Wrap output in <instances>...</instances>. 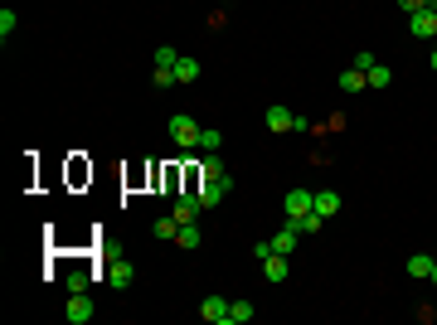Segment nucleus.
<instances>
[{"label":"nucleus","instance_id":"f257e3e1","mask_svg":"<svg viewBox=\"0 0 437 325\" xmlns=\"http://www.w3.org/2000/svg\"><path fill=\"white\" fill-rule=\"evenodd\" d=\"M199 131H204V126L195 122V117H185V112L171 117V141L180 146V151H199Z\"/></svg>","mask_w":437,"mask_h":325},{"label":"nucleus","instance_id":"f03ea898","mask_svg":"<svg viewBox=\"0 0 437 325\" xmlns=\"http://www.w3.org/2000/svg\"><path fill=\"white\" fill-rule=\"evenodd\" d=\"M199 204L204 209H214V204H223V195H233V175H223V180H199Z\"/></svg>","mask_w":437,"mask_h":325},{"label":"nucleus","instance_id":"7ed1b4c3","mask_svg":"<svg viewBox=\"0 0 437 325\" xmlns=\"http://www.w3.org/2000/svg\"><path fill=\"white\" fill-rule=\"evenodd\" d=\"M63 316H68V325H87L92 321V296L87 291H68V311Z\"/></svg>","mask_w":437,"mask_h":325},{"label":"nucleus","instance_id":"20e7f679","mask_svg":"<svg viewBox=\"0 0 437 325\" xmlns=\"http://www.w3.org/2000/svg\"><path fill=\"white\" fill-rule=\"evenodd\" d=\"M408 30H413L418 39H433V35H437V10H433V5H423L418 15H408Z\"/></svg>","mask_w":437,"mask_h":325},{"label":"nucleus","instance_id":"39448f33","mask_svg":"<svg viewBox=\"0 0 437 325\" xmlns=\"http://www.w3.org/2000/svg\"><path fill=\"white\" fill-rule=\"evenodd\" d=\"M262 122H267V131H277V136H282V131H292V126H297V112H287V107L277 102V107H267V112H262Z\"/></svg>","mask_w":437,"mask_h":325},{"label":"nucleus","instance_id":"423d86ee","mask_svg":"<svg viewBox=\"0 0 437 325\" xmlns=\"http://www.w3.org/2000/svg\"><path fill=\"white\" fill-rule=\"evenodd\" d=\"M199 316L214 321V325H228V301H223V296H204V301H199Z\"/></svg>","mask_w":437,"mask_h":325},{"label":"nucleus","instance_id":"0eeeda50","mask_svg":"<svg viewBox=\"0 0 437 325\" xmlns=\"http://www.w3.org/2000/svg\"><path fill=\"white\" fill-rule=\"evenodd\" d=\"M311 209H316V195H311V190H292V195H287V219H302Z\"/></svg>","mask_w":437,"mask_h":325},{"label":"nucleus","instance_id":"6e6552de","mask_svg":"<svg viewBox=\"0 0 437 325\" xmlns=\"http://www.w3.org/2000/svg\"><path fill=\"white\" fill-rule=\"evenodd\" d=\"M297 238H302V233H297V223H282V233H272L267 243H272V252H282V257H292V247H297Z\"/></svg>","mask_w":437,"mask_h":325},{"label":"nucleus","instance_id":"1a4fd4ad","mask_svg":"<svg viewBox=\"0 0 437 325\" xmlns=\"http://www.w3.org/2000/svg\"><path fill=\"white\" fill-rule=\"evenodd\" d=\"M131 277H136V272H131L127 257H112V262H107V282L117 286V291H122V286H131Z\"/></svg>","mask_w":437,"mask_h":325},{"label":"nucleus","instance_id":"9d476101","mask_svg":"<svg viewBox=\"0 0 437 325\" xmlns=\"http://www.w3.org/2000/svg\"><path fill=\"white\" fill-rule=\"evenodd\" d=\"M262 277H267V282H287V257H282V252L262 257Z\"/></svg>","mask_w":437,"mask_h":325},{"label":"nucleus","instance_id":"9b49d317","mask_svg":"<svg viewBox=\"0 0 437 325\" xmlns=\"http://www.w3.org/2000/svg\"><path fill=\"white\" fill-rule=\"evenodd\" d=\"M433 267H437L433 252H413L408 257V277H433Z\"/></svg>","mask_w":437,"mask_h":325},{"label":"nucleus","instance_id":"f8f14e48","mask_svg":"<svg viewBox=\"0 0 437 325\" xmlns=\"http://www.w3.org/2000/svg\"><path fill=\"white\" fill-rule=\"evenodd\" d=\"M223 175H228L223 161H218L214 151H204V156H199V180H223Z\"/></svg>","mask_w":437,"mask_h":325},{"label":"nucleus","instance_id":"ddd939ff","mask_svg":"<svg viewBox=\"0 0 437 325\" xmlns=\"http://www.w3.org/2000/svg\"><path fill=\"white\" fill-rule=\"evenodd\" d=\"M175 243H180V247H199V243H204V228H199V223H180Z\"/></svg>","mask_w":437,"mask_h":325},{"label":"nucleus","instance_id":"4468645a","mask_svg":"<svg viewBox=\"0 0 437 325\" xmlns=\"http://www.w3.org/2000/svg\"><path fill=\"white\" fill-rule=\"evenodd\" d=\"M316 214H321V219L340 214V195H336V190H321V195H316Z\"/></svg>","mask_w":437,"mask_h":325},{"label":"nucleus","instance_id":"2eb2a0df","mask_svg":"<svg viewBox=\"0 0 437 325\" xmlns=\"http://www.w3.org/2000/svg\"><path fill=\"white\" fill-rule=\"evenodd\" d=\"M199 78V59H185L180 54V63H175V82H195Z\"/></svg>","mask_w":437,"mask_h":325},{"label":"nucleus","instance_id":"dca6fc26","mask_svg":"<svg viewBox=\"0 0 437 325\" xmlns=\"http://www.w3.org/2000/svg\"><path fill=\"white\" fill-rule=\"evenodd\" d=\"M253 321V301H228V325H248Z\"/></svg>","mask_w":437,"mask_h":325},{"label":"nucleus","instance_id":"f3484780","mask_svg":"<svg viewBox=\"0 0 437 325\" xmlns=\"http://www.w3.org/2000/svg\"><path fill=\"white\" fill-rule=\"evenodd\" d=\"M175 63H180V54H175L171 44H161L156 49V73H175Z\"/></svg>","mask_w":437,"mask_h":325},{"label":"nucleus","instance_id":"a211bd4d","mask_svg":"<svg viewBox=\"0 0 437 325\" xmlns=\"http://www.w3.org/2000/svg\"><path fill=\"white\" fill-rule=\"evenodd\" d=\"M87 282H92V267H73V272L63 277V286H68V291H87Z\"/></svg>","mask_w":437,"mask_h":325},{"label":"nucleus","instance_id":"6ab92c4d","mask_svg":"<svg viewBox=\"0 0 437 325\" xmlns=\"http://www.w3.org/2000/svg\"><path fill=\"white\" fill-rule=\"evenodd\" d=\"M359 87H369V78H364L359 68H345V73H340V92H359Z\"/></svg>","mask_w":437,"mask_h":325},{"label":"nucleus","instance_id":"aec40b11","mask_svg":"<svg viewBox=\"0 0 437 325\" xmlns=\"http://www.w3.org/2000/svg\"><path fill=\"white\" fill-rule=\"evenodd\" d=\"M287 223H297V233H321V223H326V219L311 209V214H302V219H287Z\"/></svg>","mask_w":437,"mask_h":325},{"label":"nucleus","instance_id":"412c9836","mask_svg":"<svg viewBox=\"0 0 437 325\" xmlns=\"http://www.w3.org/2000/svg\"><path fill=\"white\" fill-rule=\"evenodd\" d=\"M151 233H156V238H175V233H180V219H175V214L156 219V228H151Z\"/></svg>","mask_w":437,"mask_h":325},{"label":"nucleus","instance_id":"4be33fe9","mask_svg":"<svg viewBox=\"0 0 437 325\" xmlns=\"http://www.w3.org/2000/svg\"><path fill=\"white\" fill-rule=\"evenodd\" d=\"M218 146H223V131L204 126V131H199V151H218Z\"/></svg>","mask_w":437,"mask_h":325},{"label":"nucleus","instance_id":"5701e85b","mask_svg":"<svg viewBox=\"0 0 437 325\" xmlns=\"http://www.w3.org/2000/svg\"><path fill=\"white\" fill-rule=\"evenodd\" d=\"M364 78H369V87H389V82H393V73L384 68V63H374V68H369Z\"/></svg>","mask_w":437,"mask_h":325},{"label":"nucleus","instance_id":"b1692460","mask_svg":"<svg viewBox=\"0 0 437 325\" xmlns=\"http://www.w3.org/2000/svg\"><path fill=\"white\" fill-rule=\"evenodd\" d=\"M374 63H379V59H374V54H369V49H359V54H355V63H350V68H359V73H369V68H374Z\"/></svg>","mask_w":437,"mask_h":325},{"label":"nucleus","instance_id":"393cba45","mask_svg":"<svg viewBox=\"0 0 437 325\" xmlns=\"http://www.w3.org/2000/svg\"><path fill=\"white\" fill-rule=\"evenodd\" d=\"M15 25H20V20H15V10H0V35H5V39L15 35Z\"/></svg>","mask_w":437,"mask_h":325},{"label":"nucleus","instance_id":"a878e982","mask_svg":"<svg viewBox=\"0 0 437 325\" xmlns=\"http://www.w3.org/2000/svg\"><path fill=\"white\" fill-rule=\"evenodd\" d=\"M423 5H428V0H398V10H403V15H418Z\"/></svg>","mask_w":437,"mask_h":325},{"label":"nucleus","instance_id":"bb28decb","mask_svg":"<svg viewBox=\"0 0 437 325\" xmlns=\"http://www.w3.org/2000/svg\"><path fill=\"white\" fill-rule=\"evenodd\" d=\"M428 63H433V73H437V49H433V59H428Z\"/></svg>","mask_w":437,"mask_h":325},{"label":"nucleus","instance_id":"cd10ccee","mask_svg":"<svg viewBox=\"0 0 437 325\" xmlns=\"http://www.w3.org/2000/svg\"><path fill=\"white\" fill-rule=\"evenodd\" d=\"M433 282H437V267H433Z\"/></svg>","mask_w":437,"mask_h":325},{"label":"nucleus","instance_id":"c85d7f7f","mask_svg":"<svg viewBox=\"0 0 437 325\" xmlns=\"http://www.w3.org/2000/svg\"><path fill=\"white\" fill-rule=\"evenodd\" d=\"M433 257H437V252H433Z\"/></svg>","mask_w":437,"mask_h":325}]
</instances>
